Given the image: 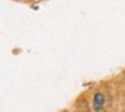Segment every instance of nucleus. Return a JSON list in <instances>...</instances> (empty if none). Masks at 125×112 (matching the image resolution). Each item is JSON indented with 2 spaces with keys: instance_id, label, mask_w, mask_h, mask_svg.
<instances>
[{
  "instance_id": "obj_1",
  "label": "nucleus",
  "mask_w": 125,
  "mask_h": 112,
  "mask_svg": "<svg viewBox=\"0 0 125 112\" xmlns=\"http://www.w3.org/2000/svg\"><path fill=\"white\" fill-rule=\"evenodd\" d=\"M104 103H105V99H104V95L101 92L94 93V97H93V108L95 111H101L104 107Z\"/></svg>"
}]
</instances>
